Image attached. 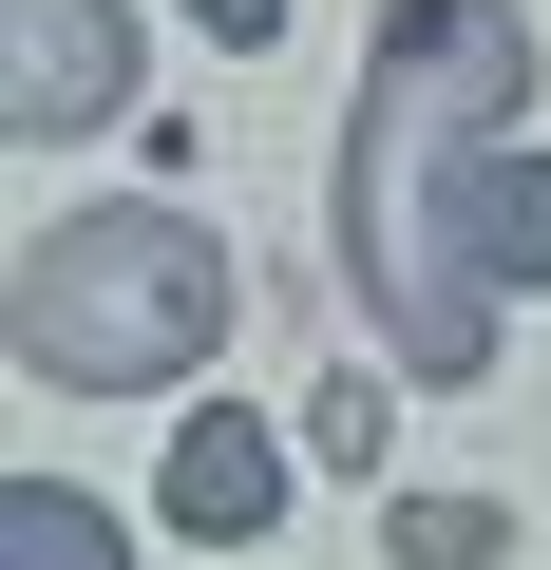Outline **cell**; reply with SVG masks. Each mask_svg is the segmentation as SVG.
<instances>
[{"label": "cell", "mask_w": 551, "mask_h": 570, "mask_svg": "<svg viewBox=\"0 0 551 570\" xmlns=\"http://www.w3.org/2000/svg\"><path fill=\"white\" fill-rule=\"evenodd\" d=\"M513 115H532L513 0H381V58H362V115H343V305L437 400L494 381V285L456 266V171L513 153Z\"/></svg>", "instance_id": "obj_1"}, {"label": "cell", "mask_w": 551, "mask_h": 570, "mask_svg": "<svg viewBox=\"0 0 551 570\" xmlns=\"http://www.w3.org/2000/svg\"><path fill=\"white\" fill-rule=\"evenodd\" d=\"M20 381H58V400H152V381H190V362H228V324H247V266H228V228H190V209H58L39 247H20Z\"/></svg>", "instance_id": "obj_2"}, {"label": "cell", "mask_w": 551, "mask_h": 570, "mask_svg": "<svg viewBox=\"0 0 551 570\" xmlns=\"http://www.w3.org/2000/svg\"><path fill=\"white\" fill-rule=\"evenodd\" d=\"M134 115V0H0V134L77 153Z\"/></svg>", "instance_id": "obj_3"}, {"label": "cell", "mask_w": 551, "mask_h": 570, "mask_svg": "<svg viewBox=\"0 0 551 570\" xmlns=\"http://www.w3.org/2000/svg\"><path fill=\"white\" fill-rule=\"evenodd\" d=\"M171 532H190V551H247V532H286V438H266L247 400L171 419Z\"/></svg>", "instance_id": "obj_4"}, {"label": "cell", "mask_w": 551, "mask_h": 570, "mask_svg": "<svg viewBox=\"0 0 551 570\" xmlns=\"http://www.w3.org/2000/svg\"><path fill=\"white\" fill-rule=\"evenodd\" d=\"M456 266L494 285V305L551 285V153H475V171H456Z\"/></svg>", "instance_id": "obj_5"}, {"label": "cell", "mask_w": 551, "mask_h": 570, "mask_svg": "<svg viewBox=\"0 0 551 570\" xmlns=\"http://www.w3.org/2000/svg\"><path fill=\"white\" fill-rule=\"evenodd\" d=\"M0 570H134V532L77 475H0Z\"/></svg>", "instance_id": "obj_6"}, {"label": "cell", "mask_w": 551, "mask_h": 570, "mask_svg": "<svg viewBox=\"0 0 551 570\" xmlns=\"http://www.w3.org/2000/svg\"><path fill=\"white\" fill-rule=\"evenodd\" d=\"M381 551H400V570H494V551H513V513H494V494H400V513H381Z\"/></svg>", "instance_id": "obj_7"}, {"label": "cell", "mask_w": 551, "mask_h": 570, "mask_svg": "<svg viewBox=\"0 0 551 570\" xmlns=\"http://www.w3.org/2000/svg\"><path fill=\"white\" fill-rule=\"evenodd\" d=\"M190 20H209L228 58H266V39H286V0H190Z\"/></svg>", "instance_id": "obj_8"}]
</instances>
